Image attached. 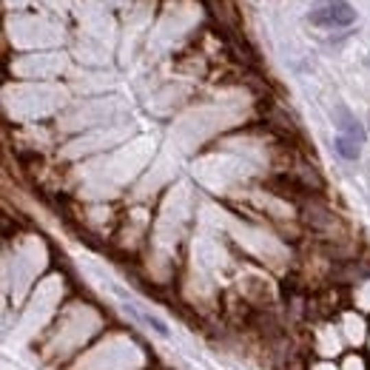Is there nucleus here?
Masks as SVG:
<instances>
[{"mask_svg":"<svg viewBox=\"0 0 370 370\" xmlns=\"http://www.w3.org/2000/svg\"><path fill=\"white\" fill-rule=\"evenodd\" d=\"M308 21L322 29H342L356 21V9L347 0H316L308 12Z\"/></svg>","mask_w":370,"mask_h":370,"instance_id":"nucleus-1","label":"nucleus"},{"mask_svg":"<svg viewBox=\"0 0 370 370\" xmlns=\"http://www.w3.org/2000/svg\"><path fill=\"white\" fill-rule=\"evenodd\" d=\"M128 308V314L134 316V319H140L146 327H151V330H157V334L160 336H168V325L163 322V319H157V316H154V314H143V310L137 308V305H126Z\"/></svg>","mask_w":370,"mask_h":370,"instance_id":"nucleus-2","label":"nucleus"},{"mask_svg":"<svg viewBox=\"0 0 370 370\" xmlns=\"http://www.w3.org/2000/svg\"><path fill=\"white\" fill-rule=\"evenodd\" d=\"M334 146H336V151L342 154L345 160H359V146H362V143H356L354 137H345V134H339Z\"/></svg>","mask_w":370,"mask_h":370,"instance_id":"nucleus-3","label":"nucleus"}]
</instances>
